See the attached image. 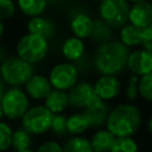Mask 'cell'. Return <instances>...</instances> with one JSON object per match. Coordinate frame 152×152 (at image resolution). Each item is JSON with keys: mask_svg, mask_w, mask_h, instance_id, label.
I'll use <instances>...</instances> for the list:
<instances>
[{"mask_svg": "<svg viewBox=\"0 0 152 152\" xmlns=\"http://www.w3.org/2000/svg\"><path fill=\"white\" fill-rule=\"evenodd\" d=\"M25 93L33 100H44L52 90L49 78L42 74H33L30 80L24 84Z\"/></svg>", "mask_w": 152, "mask_h": 152, "instance_id": "obj_12", "label": "cell"}, {"mask_svg": "<svg viewBox=\"0 0 152 152\" xmlns=\"http://www.w3.org/2000/svg\"><path fill=\"white\" fill-rule=\"evenodd\" d=\"M50 131L56 137H62L66 134V116H64L63 114H53Z\"/></svg>", "mask_w": 152, "mask_h": 152, "instance_id": "obj_29", "label": "cell"}, {"mask_svg": "<svg viewBox=\"0 0 152 152\" xmlns=\"http://www.w3.org/2000/svg\"><path fill=\"white\" fill-rule=\"evenodd\" d=\"M52 118L53 114L44 104H37L30 107L20 119L21 127L31 135H42L50 131Z\"/></svg>", "mask_w": 152, "mask_h": 152, "instance_id": "obj_6", "label": "cell"}, {"mask_svg": "<svg viewBox=\"0 0 152 152\" xmlns=\"http://www.w3.org/2000/svg\"><path fill=\"white\" fill-rule=\"evenodd\" d=\"M147 128H148L150 134L152 135V115L150 116V119H148V121H147Z\"/></svg>", "mask_w": 152, "mask_h": 152, "instance_id": "obj_36", "label": "cell"}, {"mask_svg": "<svg viewBox=\"0 0 152 152\" xmlns=\"http://www.w3.org/2000/svg\"><path fill=\"white\" fill-rule=\"evenodd\" d=\"M5 58H6V50L2 45H0V65L5 61Z\"/></svg>", "mask_w": 152, "mask_h": 152, "instance_id": "obj_34", "label": "cell"}, {"mask_svg": "<svg viewBox=\"0 0 152 152\" xmlns=\"http://www.w3.org/2000/svg\"><path fill=\"white\" fill-rule=\"evenodd\" d=\"M48 1H49V2H51V4H55V5L57 4V5H58V4H62V2H63V1H65V0H48Z\"/></svg>", "mask_w": 152, "mask_h": 152, "instance_id": "obj_38", "label": "cell"}, {"mask_svg": "<svg viewBox=\"0 0 152 152\" xmlns=\"http://www.w3.org/2000/svg\"><path fill=\"white\" fill-rule=\"evenodd\" d=\"M141 125V113L132 103H120L109 110L106 128L115 137H132Z\"/></svg>", "mask_w": 152, "mask_h": 152, "instance_id": "obj_2", "label": "cell"}, {"mask_svg": "<svg viewBox=\"0 0 152 152\" xmlns=\"http://www.w3.org/2000/svg\"><path fill=\"white\" fill-rule=\"evenodd\" d=\"M15 52L18 57L33 65L46 57L49 52V42L40 36L27 32L18 40Z\"/></svg>", "mask_w": 152, "mask_h": 152, "instance_id": "obj_4", "label": "cell"}, {"mask_svg": "<svg viewBox=\"0 0 152 152\" xmlns=\"http://www.w3.org/2000/svg\"><path fill=\"white\" fill-rule=\"evenodd\" d=\"M15 13V4L13 0H0V20H7Z\"/></svg>", "mask_w": 152, "mask_h": 152, "instance_id": "obj_31", "label": "cell"}, {"mask_svg": "<svg viewBox=\"0 0 152 152\" xmlns=\"http://www.w3.org/2000/svg\"><path fill=\"white\" fill-rule=\"evenodd\" d=\"M89 128V124L82 112L72 113L66 118V132L70 135H82Z\"/></svg>", "mask_w": 152, "mask_h": 152, "instance_id": "obj_23", "label": "cell"}, {"mask_svg": "<svg viewBox=\"0 0 152 152\" xmlns=\"http://www.w3.org/2000/svg\"><path fill=\"white\" fill-rule=\"evenodd\" d=\"M93 86L96 95L103 102L115 99L121 91V82L113 75H101Z\"/></svg>", "mask_w": 152, "mask_h": 152, "instance_id": "obj_11", "label": "cell"}, {"mask_svg": "<svg viewBox=\"0 0 152 152\" xmlns=\"http://www.w3.org/2000/svg\"><path fill=\"white\" fill-rule=\"evenodd\" d=\"M62 55L69 62H78L84 57L86 45L83 39H80L75 36L68 37L62 44Z\"/></svg>", "mask_w": 152, "mask_h": 152, "instance_id": "obj_15", "label": "cell"}, {"mask_svg": "<svg viewBox=\"0 0 152 152\" xmlns=\"http://www.w3.org/2000/svg\"><path fill=\"white\" fill-rule=\"evenodd\" d=\"M27 32L28 33H33L37 36H40L45 39H50L55 31H56V26L55 24L45 17L38 15V17H33L30 18V20L27 21Z\"/></svg>", "mask_w": 152, "mask_h": 152, "instance_id": "obj_16", "label": "cell"}, {"mask_svg": "<svg viewBox=\"0 0 152 152\" xmlns=\"http://www.w3.org/2000/svg\"><path fill=\"white\" fill-rule=\"evenodd\" d=\"M128 48L119 39H112L100 44L93 55V65L101 75H113L122 72L127 66Z\"/></svg>", "mask_w": 152, "mask_h": 152, "instance_id": "obj_1", "label": "cell"}, {"mask_svg": "<svg viewBox=\"0 0 152 152\" xmlns=\"http://www.w3.org/2000/svg\"><path fill=\"white\" fill-rule=\"evenodd\" d=\"M34 152H63V147L56 140H46L42 142Z\"/></svg>", "mask_w": 152, "mask_h": 152, "instance_id": "obj_32", "label": "cell"}, {"mask_svg": "<svg viewBox=\"0 0 152 152\" xmlns=\"http://www.w3.org/2000/svg\"><path fill=\"white\" fill-rule=\"evenodd\" d=\"M127 68L133 75L142 76L152 71V53L146 49H135L128 55Z\"/></svg>", "mask_w": 152, "mask_h": 152, "instance_id": "obj_10", "label": "cell"}, {"mask_svg": "<svg viewBox=\"0 0 152 152\" xmlns=\"http://www.w3.org/2000/svg\"><path fill=\"white\" fill-rule=\"evenodd\" d=\"M4 116L10 120H19L30 108V99L20 87L6 89L0 100Z\"/></svg>", "mask_w": 152, "mask_h": 152, "instance_id": "obj_5", "label": "cell"}, {"mask_svg": "<svg viewBox=\"0 0 152 152\" xmlns=\"http://www.w3.org/2000/svg\"><path fill=\"white\" fill-rule=\"evenodd\" d=\"M13 129L4 121H0V152H5L11 147Z\"/></svg>", "mask_w": 152, "mask_h": 152, "instance_id": "obj_28", "label": "cell"}, {"mask_svg": "<svg viewBox=\"0 0 152 152\" xmlns=\"http://www.w3.org/2000/svg\"><path fill=\"white\" fill-rule=\"evenodd\" d=\"M5 86H6V83L4 82V80H2L1 76H0V100H1V97H2V95H4V93L6 91Z\"/></svg>", "mask_w": 152, "mask_h": 152, "instance_id": "obj_35", "label": "cell"}, {"mask_svg": "<svg viewBox=\"0 0 152 152\" xmlns=\"http://www.w3.org/2000/svg\"><path fill=\"white\" fill-rule=\"evenodd\" d=\"M114 36V28L109 26L107 23H104L102 19H95L93 31L90 34V39L96 44H103L113 39Z\"/></svg>", "mask_w": 152, "mask_h": 152, "instance_id": "obj_21", "label": "cell"}, {"mask_svg": "<svg viewBox=\"0 0 152 152\" xmlns=\"http://www.w3.org/2000/svg\"><path fill=\"white\" fill-rule=\"evenodd\" d=\"M4 118V112H2V107H1V103H0V121L2 120Z\"/></svg>", "mask_w": 152, "mask_h": 152, "instance_id": "obj_40", "label": "cell"}, {"mask_svg": "<svg viewBox=\"0 0 152 152\" xmlns=\"http://www.w3.org/2000/svg\"><path fill=\"white\" fill-rule=\"evenodd\" d=\"M141 46L152 53V24L148 25L147 27L142 28Z\"/></svg>", "mask_w": 152, "mask_h": 152, "instance_id": "obj_33", "label": "cell"}, {"mask_svg": "<svg viewBox=\"0 0 152 152\" xmlns=\"http://www.w3.org/2000/svg\"><path fill=\"white\" fill-rule=\"evenodd\" d=\"M89 141L93 152H110L115 137L107 128H100L91 135Z\"/></svg>", "mask_w": 152, "mask_h": 152, "instance_id": "obj_19", "label": "cell"}, {"mask_svg": "<svg viewBox=\"0 0 152 152\" xmlns=\"http://www.w3.org/2000/svg\"><path fill=\"white\" fill-rule=\"evenodd\" d=\"M110 152H139V146L132 137L115 138Z\"/></svg>", "mask_w": 152, "mask_h": 152, "instance_id": "obj_26", "label": "cell"}, {"mask_svg": "<svg viewBox=\"0 0 152 152\" xmlns=\"http://www.w3.org/2000/svg\"><path fill=\"white\" fill-rule=\"evenodd\" d=\"M52 114H62L69 107L68 93L64 90L52 89L49 95L44 99L43 103Z\"/></svg>", "mask_w": 152, "mask_h": 152, "instance_id": "obj_17", "label": "cell"}, {"mask_svg": "<svg viewBox=\"0 0 152 152\" xmlns=\"http://www.w3.org/2000/svg\"><path fill=\"white\" fill-rule=\"evenodd\" d=\"M138 82H139V76L137 75H131L127 84H126V97L128 101H135L139 96V89H138Z\"/></svg>", "mask_w": 152, "mask_h": 152, "instance_id": "obj_30", "label": "cell"}, {"mask_svg": "<svg viewBox=\"0 0 152 152\" xmlns=\"http://www.w3.org/2000/svg\"><path fill=\"white\" fill-rule=\"evenodd\" d=\"M94 19L86 12H76L70 19V31L80 39L90 38Z\"/></svg>", "mask_w": 152, "mask_h": 152, "instance_id": "obj_14", "label": "cell"}, {"mask_svg": "<svg viewBox=\"0 0 152 152\" xmlns=\"http://www.w3.org/2000/svg\"><path fill=\"white\" fill-rule=\"evenodd\" d=\"M48 78L52 89L68 91L78 82V69L71 62H61L51 68Z\"/></svg>", "mask_w": 152, "mask_h": 152, "instance_id": "obj_9", "label": "cell"}, {"mask_svg": "<svg viewBox=\"0 0 152 152\" xmlns=\"http://www.w3.org/2000/svg\"><path fill=\"white\" fill-rule=\"evenodd\" d=\"M129 4H135V2H141V1H148V0H127Z\"/></svg>", "mask_w": 152, "mask_h": 152, "instance_id": "obj_39", "label": "cell"}, {"mask_svg": "<svg viewBox=\"0 0 152 152\" xmlns=\"http://www.w3.org/2000/svg\"><path fill=\"white\" fill-rule=\"evenodd\" d=\"M148 1H150V2H151V4H152V0H148Z\"/></svg>", "mask_w": 152, "mask_h": 152, "instance_id": "obj_42", "label": "cell"}, {"mask_svg": "<svg viewBox=\"0 0 152 152\" xmlns=\"http://www.w3.org/2000/svg\"><path fill=\"white\" fill-rule=\"evenodd\" d=\"M32 144V135L25 131L23 127L17 128L13 131L12 133V144L11 147L18 152V151H23V150H27L30 148Z\"/></svg>", "mask_w": 152, "mask_h": 152, "instance_id": "obj_25", "label": "cell"}, {"mask_svg": "<svg viewBox=\"0 0 152 152\" xmlns=\"http://www.w3.org/2000/svg\"><path fill=\"white\" fill-rule=\"evenodd\" d=\"M34 74V66L20 57L10 56L0 65V76L4 82L11 87L24 86Z\"/></svg>", "mask_w": 152, "mask_h": 152, "instance_id": "obj_3", "label": "cell"}, {"mask_svg": "<svg viewBox=\"0 0 152 152\" xmlns=\"http://www.w3.org/2000/svg\"><path fill=\"white\" fill-rule=\"evenodd\" d=\"M129 2L127 0H100L99 15L113 28H121L128 23Z\"/></svg>", "mask_w": 152, "mask_h": 152, "instance_id": "obj_7", "label": "cell"}, {"mask_svg": "<svg viewBox=\"0 0 152 152\" xmlns=\"http://www.w3.org/2000/svg\"><path fill=\"white\" fill-rule=\"evenodd\" d=\"M141 34H142V28L128 23L120 28L119 40L127 48L138 46L141 45Z\"/></svg>", "mask_w": 152, "mask_h": 152, "instance_id": "obj_20", "label": "cell"}, {"mask_svg": "<svg viewBox=\"0 0 152 152\" xmlns=\"http://www.w3.org/2000/svg\"><path fill=\"white\" fill-rule=\"evenodd\" d=\"M138 89L139 96L148 102H152V71L139 77Z\"/></svg>", "mask_w": 152, "mask_h": 152, "instance_id": "obj_27", "label": "cell"}, {"mask_svg": "<svg viewBox=\"0 0 152 152\" xmlns=\"http://www.w3.org/2000/svg\"><path fill=\"white\" fill-rule=\"evenodd\" d=\"M48 0H17L20 12L30 18L40 15L48 7Z\"/></svg>", "mask_w": 152, "mask_h": 152, "instance_id": "obj_22", "label": "cell"}, {"mask_svg": "<svg viewBox=\"0 0 152 152\" xmlns=\"http://www.w3.org/2000/svg\"><path fill=\"white\" fill-rule=\"evenodd\" d=\"M109 107L106 102H102L101 104L94 107V108H87L83 109V114L89 124V128L100 129L103 125L107 122V118L109 114Z\"/></svg>", "mask_w": 152, "mask_h": 152, "instance_id": "obj_18", "label": "cell"}, {"mask_svg": "<svg viewBox=\"0 0 152 152\" xmlns=\"http://www.w3.org/2000/svg\"><path fill=\"white\" fill-rule=\"evenodd\" d=\"M66 93L69 97V106L72 108H77V109L94 108L103 102L96 95L94 86L88 81L77 82Z\"/></svg>", "mask_w": 152, "mask_h": 152, "instance_id": "obj_8", "label": "cell"}, {"mask_svg": "<svg viewBox=\"0 0 152 152\" xmlns=\"http://www.w3.org/2000/svg\"><path fill=\"white\" fill-rule=\"evenodd\" d=\"M128 23L145 28L152 24V4L150 1L135 2L129 6L128 12Z\"/></svg>", "mask_w": 152, "mask_h": 152, "instance_id": "obj_13", "label": "cell"}, {"mask_svg": "<svg viewBox=\"0 0 152 152\" xmlns=\"http://www.w3.org/2000/svg\"><path fill=\"white\" fill-rule=\"evenodd\" d=\"M63 152H93L90 141L83 135H71L62 145Z\"/></svg>", "mask_w": 152, "mask_h": 152, "instance_id": "obj_24", "label": "cell"}, {"mask_svg": "<svg viewBox=\"0 0 152 152\" xmlns=\"http://www.w3.org/2000/svg\"><path fill=\"white\" fill-rule=\"evenodd\" d=\"M18 152H34V151L31 148H27V150H23V151H18Z\"/></svg>", "mask_w": 152, "mask_h": 152, "instance_id": "obj_41", "label": "cell"}, {"mask_svg": "<svg viewBox=\"0 0 152 152\" xmlns=\"http://www.w3.org/2000/svg\"><path fill=\"white\" fill-rule=\"evenodd\" d=\"M4 32H5V24H4L2 20H0V38L2 37Z\"/></svg>", "mask_w": 152, "mask_h": 152, "instance_id": "obj_37", "label": "cell"}]
</instances>
